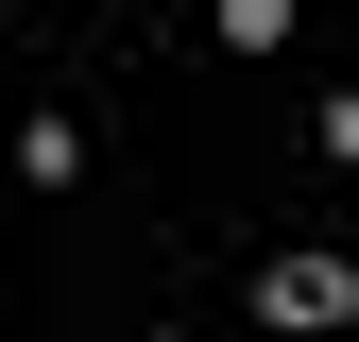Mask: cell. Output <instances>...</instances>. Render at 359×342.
<instances>
[{
	"label": "cell",
	"mask_w": 359,
	"mask_h": 342,
	"mask_svg": "<svg viewBox=\"0 0 359 342\" xmlns=\"http://www.w3.org/2000/svg\"><path fill=\"white\" fill-rule=\"evenodd\" d=\"M325 325H359V274L342 256H274L257 274V342H325Z\"/></svg>",
	"instance_id": "1"
},
{
	"label": "cell",
	"mask_w": 359,
	"mask_h": 342,
	"mask_svg": "<svg viewBox=\"0 0 359 342\" xmlns=\"http://www.w3.org/2000/svg\"><path fill=\"white\" fill-rule=\"evenodd\" d=\"M222 52H240V69H257V52H291V0H222Z\"/></svg>",
	"instance_id": "2"
},
{
	"label": "cell",
	"mask_w": 359,
	"mask_h": 342,
	"mask_svg": "<svg viewBox=\"0 0 359 342\" xmlns=\"http://www.w3.org/2000/svg\"><path fill=\"white\" fill-rule=\"evenodd\" d=\"M171 342H189V325H171Z\"/></svg>",
	"instance_id": "3"
}]
</instances>
